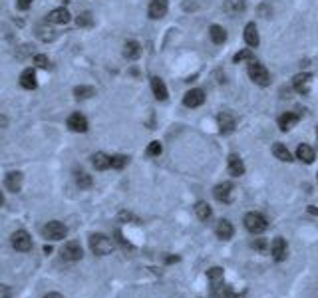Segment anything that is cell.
Returning a JSON list of instances; mask_svg holds the SVG:
<instances>
[{"label": "cell", "instance_id": "1", "mask_svg": "<svg viewBox=\"0 0 318 298\" xmlns=\"http://www.w3.org/2000/svg\"><path fill=\"white\" fill-rule=\"evenodd\" d=\"M90 249L94 255L98 257H106L114 251V241L102 233H96V235H90Z\"/></svg>", "mask_w": 318, "mask_h": 298}, {"label": "cell", "instance_id": "2", "mask_svg": "<svg viewBox=\"0 0 318 298\" xmlns=\"http://www.w3.org/2000/svg\"><path fill=\"white\" fill-rule=\"evenodd\" d=\"M243 223H245V229H247L249 233H253V235H261V233H265V231L269 229V223H267L265 215L255 213V211L247 213L245 219H243Z\"/></svg>", "mask_w": 318, "mask_h": 298}, {"label": "cell", "instance_id": "3", "mask_svg": "<svg viewBox=\"0 0 318 298\" xmlns=\"http://www.w3.org/2000/svg\"><path fill=\"white\" fill-rule=\"evenodd\" d=\"M249 78H251L257 86H261V88H267V86L271 84V74H269V70H267L261 62H257V60L249 62Z\"/></svg>", "mask_w": 318, "mask_h": 298}, {"label": "cell", "instance_id": "4", "mask_svg": "<svg viewBox=\"0 0 318 298\" xmlns=\"http://www.w3.org/2000/svg\"><path fill=\"white\" fill-rule=\"evenodd\" d=\"M42 235H44L46 239H50V241H62V239H66V235H68V229H66V225L60 223V221H50V223H46V225L42 227Z\"/></svg>", "mask_w": 318, "mask_h": 298}, {"label": "cell", "instance_id": "5", "mask_svg": "<svg viewBox=\"0 0 318 298\" xmlns=\"http://www.w3.org/2000/svg\"><path fill=\"white\" fill-rule=\"evenodd\" d=\"M60 255H62V259L64 261H68V263H76V261H80L82 259V247H80V243L78 241H68L64 247H62V251H60Z\"/></svg>", "mask_w": 318, "mask_h": 298}, {"label": "cell", "instance_id": "6", "mask_svg": "<svg viewBox=\"0 0 318 298\" xmlns=\"http://www.w3.org/2000/svg\"><path fill=\"white\" fill-rule=\"evenodd\" d=\"M10 241H12V247L16 249V251H20V253H28L30 249H32V239H30V235L26 233V231H16V233H12V237H10Z\"/></svg>", "mask_w": 318, "mask_h": 298}, {"label": "cell", "instance_id": "7", "mask_svg": "<svg viewBox=\"0 0 318 298\" xmlns=\"http://www.w3.org/2000/svg\"><path fill=\"white\" fill-rule=\"evenodd\" d=\"M311 84H313V76L303 72V74H297L295 80H293V88L295 92H299L301 96H307L311 92Z\"/></svg>", "mask_w": 318, "mask_h": 298}, {"label": "cell", "instance_id": "8", "mask_svg": "<svg viewBox=\"0 0 318 298\" xmlns=\"http://www.w3.org/2000/svg\"><path fill=\"white\" fill-rule=\"evenodd\" d=\"M183 104H185L187 108H199V106H203V104H205V92L199 90V88L189 90V92L183 96Z\"/></svg>", "mask_w": 318, "mask_h": 298}, {"label": "cell", "instance_id": "9", "mask_svg": "<svg viewBox=\"0 0 318 298\" xmlns=\"http://www.w3.org/2000/svg\"><path fill=\"white\" fill-rule=\"evenodd\" d=\"M68 128H70L74 134H86V132H88V120H86L80 112H76V114H72V116L68 118Z\"/></svg>", "mask_w": 318, "mask_h": 298}, {"label": "cell", "instance_id": "10", "mask_svg": "<svg viewBox=\"0 0 318 298\" xmlns=\"http://www.w3.org/2000/svg\"><path fill=\"white\" fill-rule=\"evenodd\" d=\"M217 124H219V132L223 136H229L235 132V118L229 114V112H221L217 116Z\"/></svg>", "mask_w": 318, "mask_h": 298}, {"label": "cell", "instance_id": "11", "mask_svg": "<svg viewBox=\"0 0 318 298\" xmlns=\"http://www.w3.org/2000/svg\"><path fill=\"white\" fill-rule=\"evenodd\" d=\"M271 253H273V259H275L277 263H283V261L287 259V255H289L287 241L281 239V237H277V239L273 241V245H271Z\"/></svg>", "mask_w": 318, "mask_h": 298}, {"label": "cell", "instance_id": "12", "mask_svg": "<svg viewBox=\"0 0 318 298\" xmlns=\"http://www.w3.org/2000/svg\"><path fill=\"white\" fill-rule=\"evenodd\" d=\"M22 181H24L22 173H20V171H12V173L6 175L4 185H6V189H8L10 193H18V191L22 189Z\"/></svg>", "mask_w": 318, "mask_h": 298}, {"label": "cell", "instance_id": "13", "mask_svg": "<svg viewBox=\"0 0 318 298\" xmlns=\"http://www.w3.org/2000/svg\"><path fill=\"white\" fill-rule=\"evenodd\" d=\"M231 193H233V185H231L229 181L219 183V185L213 189L215 199H217V201H221V203H231Z\"/></svg>", "mask_w": 318, "mask_h": 298}, {"label": "cell", "instance_id": "14", "mask_svg": "<svg viewBox=\"0 0 318 298\" xmlns=\"http://www.w3.org/2000/svg\"><path fill=\"white\" fill-rule=\"evenodd\" d=\"M20 86L24 90H36L38 86V80H36V72L32 68H26L22 74H20Z\"/></svg>", "mask_w": 318, "mask_h": 298}, {"label": "cell", "instance_id": "15", "mask_svg": "<svg viewBox=\"0 0 318 298\" xmlns=\"http://www.w3.org/2000/svg\"><path fill=\"white\" fill-rule=\"evenodd\" d=\"M229 173H231L233 177L245 175V163H243V159H241L237 153H231V155H229Z\"/></svg>", "mask_w": 318, "mask_h": 298}, {"label": "cell", "instance_id": "16", "mask_svg": "<svg viewBox=\"0 0 318 298\" xmlns=\"http://www.w3.org/2000/svg\"><path fill=\"white\" fill-rule=\"evenodd\" d=\"M299 120H301V116H297V114H293V112L283 114V116L279 118V128H281V132H289V130H293V128L299 124Z\"/></svg>", "mask_w": 318, "mask_h": 298}, {"label": "cell", "instance_id": "17", "mask_svg": "<svg viewBox=\"0 0 318 298\" xmlns=\"http://www.w3.org/2000/svg\"><path fill=\"white\" fill-rule=\"evenodd\" d=\"M167 14V0H152L150 4V18L152 20H159Z\"/></svg>", "mask_w": 318, "mask_h": 298}, {"label": "cell", "instance_id": "18", "mask_svg": "<svg viewBox=\"0 0 318 298\" xmlns=\"http://www.w3.org/2000/svg\"><path fill=\"white\" fill-rule=\"evenodd\" d=\"M48 22L50 24H68L70 22V12L66 8H54L48 14Z\"/></svg>", "mask_w": 318, "mask_h": 298}, {"label": "cell", "instance_id": "19", "mask_svg": "<svg viewBox=\"0 0 318 298\" xmlns=\"http://www.w3.org/2000/svg\"><path fill=\"white\" fill-rule=\"evenodd\" d=\"M142 56V46L136 40H130L124 44V58L126 60H138Z\"/></svg>", "mask_w": 318, "mask_h": 298}, {"label": "cell", "instance_id": "20", "mask_svg": "<svg viewBox=\"0 0 318 298\" xmlns=\"http://www.w3.org/2000/svg\"><path fill=\"white\" fill-rule=\"evenodd\" d=\"M215 233H217V237H219V239H223V241H229V239L233 237L235 229H233V225H231L227 219H221V221L217 223V227H215Z\"/></svg>", "mask_w": 318, "mask_h": 298}, {"label": "cell", "instance_id": "21", "mask_svg": "<svg viewBox=\"0 0 318 298\" xmlns=\"http://www.w3.org/2000/svg\"><path fill=\"white\" fill-rule=\"evenodd\" d=\"M152 90H154L156 100H159V102H165V100H167V96H169V92H167V88H165L163 80L158 78V76H154V78H152Z\"/></svg>", "mask_w": 318, "mask_h": 298}, {"label": "cell", "instance_id": "22", "mask_svg": "<svg viewBox=\"0 0 318 298\" xmlns=\"http://www.w3.org/2000/svg\"><path fill=\"white\" fill-rule=\"evenodd\" d=\"M245 42L251 46V48H257L259 46V30H257V24L255 22H249L245 26Z\"/></svg>", "mask_w": 318, "mask_h": 298}, {"label": "cell", "instance_id": "23", "mask_svg": "<svg viewBox=\"0 0 318 298\" xmlns=\"http://www.w3.org/2000/svg\"><path fill=\"white\" fill-rule=\"evenodd\" d=\"M92 165L98 169V171H106V169H110L112 167V157L110 155H106V153H94L92 155Z\"/></svg>", "mask_w": 318, "mask_h": 298}, {"label": "cell", "instance_id": "24", "mask_svg": "<svg viewBox=\"0 0 318 298\" xmlns=\"http://www.w3.org/2000/svg\"><path fill=\"white\" fill-rule=\"evenodd\" d=\"M245 0H225L223 2V10L229 14V16H237L241 12H245Z\"/></svg>", "mask_w": 318, "mask_h": 298}, {"label": "cell", "instance_id": "25", "mask_svg": "<svg viewBox=\"0 0 318 298\" xmlns=\"http://www.w3.org/2000/svg\"><path fill=\"white\" fill-rule=\"evenodd\" d=\"M213 297L215 298H243L245 295H237V293H233L231 291V287H227V285H217V287H213Z\"/></svg>", "mask_w": 318, "mask_h": 298}, {"label": "cell", "instance_id": "26", "mask_svg": "<svg viewBox=\"0 0 318 298\" xmlns=\"http://www.w3.org/2000/svg\"><path fill=\"white\" fill-rule=\"evenodd\" d=\"M209 36H211L213 44H225V40H227V30H225L223 26H219V24H213V26L209 28Z\"/></svg>", "mask_w": 318, "mask_h": 298}, {"label": "cell", "instance_id": "27", "mask_svg": "<svg viewBox=\"0 0 318 298\" xmlns=\"http://www.w3.org/2000/svg\"><path fill=\"white\" fill-rule=\"evenodd\" d=\"M273 153H275V157H277L279 161H285V163H291V161H293L291 151L287 149L285 144H281V142H277V144L273 146Z\"/></svg>", "mask_w": 318, "mask_h": 298}, {"label": "cell", "instance_id": "28", "mask_svg": "<svg viewBox=\"0 0 318 298\" xmlns=\"http://www.w3.org/2000/svg\"><path fill=\"white\" fill-rule=\"evenodd\" d=\"M297 157L301 161H305V163H313L315 161V149L311 146H307V144H301L299 149H297Z\"/></svg>", "mask_w": 318, "mask_h": 298}, {"label": "cell", "instance_id": "29", "mask_svg": "<svg viewBox=\"0 0 318 298\" xmlns=\"http://www.w3.org/2000/svg\"><path fill=\"white\" fill-rule=\"evenodd\" d=\"M38 32V38L42 40V42H52L54 38H56V30L52 28V26H48V24H40L38 28H36Z\"/></svg>", "mask_w": 318, "mask_h": 298}, {"label": "cell", "instance_id": "30", "mask_svg": "<svg viewBox=\"0 0 318 298\" xmlns=\"http://www.w3.org/2000/svg\"><path fill=\"white\" fill-rule=\"evenodd\" d=\"M74 96L76 100H90L92 96H96V90L92 86H78L74 88Z\"/></svg>", "mask_w": 318, "mask_h": 298}, {"label": "cell", "instance_id": "31", "mask_svg": "<svg viewBox=\"0 0 318 298\" xmlns=\"http://www.w3.org/2000/svg\"><path fill=\"white\" fill-rule=\"evenodd\" d=\"M195 213H197V217H199L201 221H207V219H211V215H213L209 203H205V201H199V203L195 205Z\"/></svg>", "mask_w": 318, "mask_h": 298}, {"label": "cell", "instance_id": "32", "mask_svg": "<svg viewBox=\"0 0 318 298\" xmlns=\"http://www.w3.org/2000/svg\"><path fill=\"white\" fill-rule=\"evenodd\" d=\"M76 183H78L80 189H90L94 181H92V175H88L86 171L80 169V171H76Z\"/></svg>", "mask_w": 318, "mask_h": 298}, {"label": "cell", "instance_id": "33", "mask_svg": "<svg viewBox=\"0 0 318 298\" xmlns=\"http://www.w3.org/2000/svg\"><path fill=\"white\" fill-rule=\"evenodd\" d=\"M207 279H209V283H211L213 287L221 285V283H223V269H221V267L209 269V271H207Z\"/></svg>", "mask_w": 318, "mask_h": 298}, {"label": "cell", "instance_id": "34", "mask_svg": "<svg viewBox=\"0 0 318 298\" xmlns=\"http://www.w3.org/2000/svg\"><path fill=\"white\" fill-rule=\"evenodd\" d=\"M253 60H255V56H253V52H251L249 48H245V50L237 52V54H235V58H233V62H235V64H241V62H253Z\"/></svg>", "mask_w": 318, "mask_h": 298}, {"label": "cell", "instance_id": "35", "mask_svg": "<svg viewBox=\"0 0 318 298\" xmlns=\"http://www.w3.org/2000/svg\"><path fill=\"white\" fill-rule=\"evenodd\" d=\"M76 22H78V26H80V28H88V26H92V24H94V18H92V14H90V12H84V14H80V16H78V20H76Z\"/></svg>", "mask_w": 318, "mask_h": 298}, {"label": "cell", "instance_id": "36", "mask_svg": "<svg viewBox=\"0 0 318 298\" xmlns=\"http://www.w3.org/2000/svg\"><path fill=\"white\" fill-rule=\"evenodd\" d=\"M128 165L126 155H112V169H124Z\"/></svg>", "mask_w": 318, "mask_h": 298}, {"label": "cell", "instance_id": "37", "mask_svg": "<svg viewBox=\"0 0 318 298\" xmlns=\"http://www.w3.org/2000/svg\"><path fill=\"white\" fill-rule=\"evenodd\" d=\"M34 64L38 66V68H50V60H48V56H44V54H36L34 56Z\"/></svg>", "mask_w": 318, "mask_h": 298}, {"label": "cell", "instance_id": "38", "mask_svg": "<svg viewBox=\"0 0 318 298\" xmlns=\"http://www.w3.org/2000/svg\"><path fill=\"white\" fill-rule=\"evenodd\" d=\"M161 151H163V148H161L159 142H152V144L148 146V155H152V157H159Z\"/></svg>", "mask_w": 318, "mask_h": 298}, {"label": "cell", "instance_id": "39", "mask_svg": "<svg viewBox=\"0 0 318 298\" xmlns=\"http://www.w3.org/2000/svg\"><path fill=\"white\" fill-rule=\"evenodd\" d=\"M116 237H118V243L124 247V249H128V251H134V245L132 243H128L126 239H124V235H122V231H116Z\"/></svg>", "mask_w": 318, "mask_h": 298}, {"label": "cell", "instance_id": "40", "mask_svg": "<svg viewBox=\"0 0 318 298\" xmlns=\"http://www.w3.org/2000/svg\"><path fill=\"white\" fill-rule=\"evenodd\" d=\"M251 247L263 253V251H267V247H269V245H267V241H263V239H257V241H253V243H251Z\"/></svg>", "mask_w": 318, "mask_h": 298}, {"label": "cell", "instance_id": "41", "mask_svg": "<svg viewBox=\"0 0 318 298\" xmlns=\"http://www.w3.org/2000/svg\"><path fill=\"white\" fill-rule=\"evenodd\" d=\"M32 2H34V0H16V6H18L20 10H28V8L32 6Z\"/></svg>", "mask_w": 318, "mask_h": 298}, {"label": "cell", "instance_id": "42", "mask_svg": "<svg viewBox=\"0 0 318 298\" xmlns=\"http://www.w3.org/2000/svg\"><path fill=\"white\" fill-rule=\"evenodd\" d=\"M120 219H128V221H136V223H138V219H136L134 215H130V213H126V211H124V213H120Z\"/></svg>", "mask_w": 318, "mask_h": 298}, {"label": "cell", "instance_id": "43", "mask_svg": "<svg viewBox=\"0 0 318 298\" xmlns=\"http://www.w3.org/2000/svg\"><path fill=\"white\" fill-rule=\"evenodd\" d=\"M0 289H2V298H10V289H8V285H2Z\"/></svg>", "mask_w": 318, "mask_h": 298}, {"label": "cell", "instance_id": "44", "mask_svg": "<svg viewBox=\"0 0 318 298\" xmlns=\"http://www.w3.org/2000/svg\"><path fill=\"white\" fill-rule=\"evenodd\" d=\"M177 261H179V257H167V259H165L167 265H173V263H177Z\"/></svg>", "mask_w": 318, "mask_h": 298}, {"label": "cell", "instance_id": "45", "mask_svg": "<svg viewBox=\"0 0 318 298\" xmlns=\"http://www.w3.org/2000/svg\"><path fill=\"white\" fill-rule=\"evenodd\" d=\"M44 298H64V297H62L60 293H48V295H46Z\"/></svg>", "mask_w": 318, "mask_h": 298}, {"label": "cell", "instance_id": "46", "mask_svg": "<svg viewBox=\"0 0 318 298\" xmlns=\"http://www.w3.org/2000/svg\"><path fill=\"white\" fill-rule=\"evenodd\" d=\"M44 253H46V255H48V253H52V247H50V245H46V247H44Z\"/></svg>", "mask_w": 318, "mask_h": 298}, {"label": "cell", "instance_id": "47", "mask_svg": "<svg viewBox=\"0 0 318 298\" xmlns=\"http://www.w3.org/2000/svg\"><path fill=\"white\" fill-rule=\"evenodd\" d=\"M60 2H70V0H60Z\"/></svg>", "mask_w": 318, "mask_h": 298}, {"label": "cell", "instance_id": "48", "mask_svg": "<svg viewBox=\"0 0 318 298\" xmlns=\"http://www.w3.org/2000/svg\"><path fill=\"white\" fill-rule=\"evenodd\" d=\"M317 136H318V128H317Z\"/></svg>", "mask_w": 318, "mask_h": 298}]
</instances>
